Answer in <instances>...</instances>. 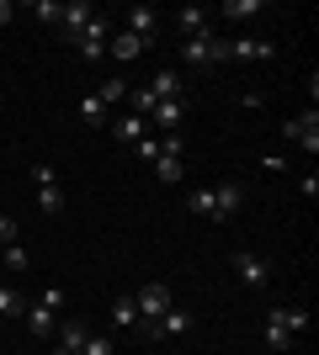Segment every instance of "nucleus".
<instances>
[{
    "mask_svg": "<svg viewBox=\"0 0 319 355\" xmlns=\"http://www.w3.org/2000/svg\"><path fill=\"white\" fill-rule=\"evenodd\" d=\"M309 329V313L304 308H272L266 313V345H272L277 355H288L293 350V340Z\"/></svg>",
    "mask_w": 319,
    "mask_h": 355,
    "instance_id": "nucleus-1",
    "label": "nucleus"
},
{
    "mask_svg": "<svg viewBox=\"0 0 319 355\" xmlns=\"http://www.w3.org/2000/svg\"><path fill=\"white\" fill-rule=\"evenodd\" d=\"M59 308H64V292H59V286H43V297L27 302L22 318H27V334H32V340H54V313H59Z\"/></svg>",
    "mask_w": 319,
    "mask_h": 355,
    "instance_id": "nucleus-2",
    "label": "nucleus"
},
{
    "mask_svg": "<svg viewBox=\"0 0 319 355\" xmlns=\"http://www.w3.org/2000/svg\"><path fill=\"white\" fill-rule=\"evenodd\" d=\"M181 59L186 64H197V69H202V64H218V59H224V37H218V32H197V37H186V43H181Z\"/></svg>",
    "mask_w": 319,
    "mask_h": 355,
    "instance_id": "nucleus-3",
    "label": "nucleus"
},
{
    "mask_svg": "<svg viewBox=\"0 0 319 355\" xmlns=\"http://www.w3.org/2000/svg\"><path fill=\"white\" fill-rule=\"evenodd\" d=\"M229 266H234V276H240V286H250V292H261V286L272 282V266H266V260H261L256 250H240V254H234V260H229Z\"/></svg>",
    "mask_w": 319,
    "mask_h": 355,
    "instance_id": "nucleus-4",
    "label": "nucleus"
},
{
    "mask_svg": "<svg viewBox=\"0 0 319 355\" xmlns=\"http://www.w3.org/2000/svg\"><path fill=\"white\" fill-rule=\"evenodd\" d=\"M133 308H138V324H149V318L170 313V286H165V282H149L144 292L133 297Z\"/></svg>",
    "mask_w": 319,
    "mask_h": 355,
    "instance_id": "nucleus-5",
    "label": "nucleus"
},
{
    "mask_svg": "<svg viewBox=\"0 0 319 355\" xmlns=\"http://www.w3.org/2000/svg\"><path fill=\"white\" fill-rule=\"evenodd\" d=\"M32 180H38V207L64 212V191H59V180H54V164H32Z\"/></svg>",
    "mask_w": 319,
    "mask_h": 355,
    "instance_id": "nucleus-6",
    "label": "nucleus"
},
{
    "mask_svg": "<svg viewBox=\"0 0 319 355\" xmlns=\"http://www.w3.org/2000/svg\"><path fill=\"white\" fill-rule=\"evenodd\" d=\"M213 223H224V218H234V212L245 207V186L240 180H224V186H213Z\"/></svg>",
    "mask_w": 319,
    "mask_h": 355,
    "instance_id": "nucleus-7",
    "label": "nucleus"
},
{
    "mask_svg": "<svg viewBox=\"0 0 319 355\" xmlns=\"http://www.w3.org/2000/svg\"><path fill=\"white\" fill-rule=\"evenodd\" d=\"M288 138H298V148H309V154H319V112L309 106L304 117H288V128H282Z\"/></svg>",
    "mask_w": 319,
    "mask_h": 355,
    "instance_id": "nucleus-8",
    "label": "nucleus"
},
{
    "mask_svg": "<svg viewBox=\"0 0 319 355\" xmlns=\"http://www.w3.org/2000/svg\"><path fill=\"white\" fill-rule=\"evenodd\" d=\"M186 329H192V313L170 308V313H160V318H149L144 334H149V340H170V334H186Z\"/></svg>",
    "mask_w": 319,
    "mask_h": 355,
    "instance_id": "nucleus-9",
    "label": "nucleus"
},
{
    "mask_svg": "<svg viewBox=\"0 0 319 355\" xmlns=\"http://www.w3.org/2000/svg\"><path fill=\"white\" fill-rule=\"evenodd\" d=\"M224 59H240V64L272 59V43L266 37H234V43H224Z\"/></svg>",
    "mask_w": 319,
    "mask_h": 355,
    "instance_id": "nucleus-10",
    "label": "nucleus"
},
{
    "mask_svg": "<svg viewBox=\"0 0 319 355\" xmlns=\"http://www.w3.org/2000/svg\"><path fill=\"white\" fill-rule=\"evenodd\" d=\"M91 21H96V11L85 6V0H69V6H64V16H59V27H64V37H69V43H75Z\"/></svg>",
    "mask_w": 319,
    "mask_h": 355,
    "instance_id": "nucleus-11",
    "label": "nucleus"
},
{
    "mask_svg": "<svg viewBox=\"0 0 319 355\" xmlns=\"http://www.w3.org/2000/svg\"><path fill=\"white\" fill-rule=\"evenodd\" d=\"M75 48L85 53V59H106V21H101V16H96L91 27H85V32L75 37Z\"/></svg>",
    "mask_w": 319,
    "mask_h": 355,
    "instance_id": "nucleus-12",
    "label": "nucleus"
},
{
    "mask_svg": "<svg viewBox=\"0 0 319 355\" xmlns=\"http://www.w3.org/2000/svg\"><path fill=\"white\" fill-rule=\"evenodd\" d=\"M144 90H149L154 101H181V74L176 69H154V80Z\"/></svg>",
    "mask_w": 319,
    "mask_h": 355,
    "instance_id": "nucleus-13",
    "label": "nucleus"
},
{
    "mask_svg": "<svg viewBox=\"0 0 319 355\" xmlns=\"http://www.w3.org/2000/svg\"><path fill=\"white\" fill-rule=\"evenodd\" d=\"M181 117H186V101H154V112L144 122H154V128H165V133H170V128H181Z\"/></svg>",
    "mask_w": 319,
    "mask_h": 355,
    "instance_id": "nucleus-14",
    "label": "nucleus"
},
{
    "mask_svg": "<svg viewBox=\"0 0 319 355\" xmlns=\"http://www.w3.org/2000/svg\"><path fill=\"white\" fill-rule=\"evenodd\" d=\"M128 32H133L138 43H149V37H154V11H149V6H133V11H128Z\"/></svg>",
    "mask_w": 319,
    "mask_h": 355,
    "instance_id": "nucleus-15",
    "label": "nucleus"
},
{
    "mask_svg": "<svg viewBox=\"0 0 319 355\" xmlns=\"http://www.w3.org/2000/svg\"><path fill=\"white\" fill-rule=\"evenodd\" d=\"M144 48H149V43H138L133 32H122V37H106V53H112V59H138Z\"/></svg>",
    "mask_w": 319,
    "mask_h": 355,
    "instance_id": "nucleus-16",
    "label": "nucleus"
},
{
    "mask_svg": "<svg viewBox=\"0 0 319 355\" xmlns=\"http://www.w3.org/2000/svg\"><path fill=\"white\" fill-rule=\"evenodd\" d=\"M85 334H91V329L80 324V318H69V324L59 329V350H69V355H80V345H85Z\"/></svg>",
    "mask_w": 319,
    "mask_h": 355,
    "instance_id": "nucleus-17",
    "label": "nucleus"
},
{
    "mask_svg": "<svg viewBox=\"0 0 319 355\" xmlns=\"http://www.w3.org/2000/svg\"><path fill=\"white\" fill-rule=\"evenodd\" d=\"M22 313H27V297L16 286H0V318H22Z\"/></svg>",
    "mask_w": 319,
    "mask_h": 355,
    "instance_id": "nucleus-18",
    "label": "nucleus"
},
{
    "mask_svg": "<svg viewBox=\"0 0 319 355\" xmlns=\"http://www.w3.org/2000/svg\"><path fill=\"white\" fill-rule=\"evenodd\" d=\"M218 16H229V21H250V16H261V0H224V11Z\"/></svg>",
    "mask_w": 319,
    "mask_h": 355,
    "instance_id": "nucleus-19",
    "label": "nucleus"
},
{
    "mask_svg": "<svg viewBox=\"0 0 319 355\" xmlns=\"http://www.w3.org/2000/svg\"><path fill=\"white\" fill-rule=\"evenodd\" d=\"M117 138H128V144H144V138H149V122H144V117H122V122H117Z\"/></svg>",
    "mask_w": 319,
    "mask_h": 355,
    "instance_id": "nucleus-20",
    "label": "nucleus"
},
{
    "mask_svg": "<svg viewBox=\"0 0 319 355\" xmlns=\"http://www.w3.org/2000/svg\"><path fill=\"white\" fill-rule=\"evenodd\" d=\"M181 32H186V37L208 32V11H202V6H186V11H181Z\"/></svg>",
    "mask_w": 319,
    "mask_h": 355,
    "instance_id": "nucleus-21",
    "label": "nucleus"
},
{
    "mask_svg": "<svg viewBox=\"0 0 319 355\" xmlns=\"http://www.w3.org/2000/svg\"><path fill=\"white\" fill-rule=\"evenodd\" d=\"M80 122H85V128H101V122H106V101L85 96V101H80Z\"/></svg>",
    "mask_w": 319,
    "mask_h": 355,
    "instance_id": "nucleus-22",
    "label": "nucleus"
},
{
    "mask_svg": "<svg viewBox=\"0 0 319 355\" xmlns=\"http://www.w3.org/2000/svg\"><path fill=\"white\" fill-rule=\"evenodd\" d=\"M80 355H117V350H112V334H85Z\"/></svg>",
    "mask_w": 319,
    "mask_h": 355,
    "instance_id": "nucleus-23",
    "label": "nucleus"
},
{
    "mask_svg": "<svg viewBox=\"0 0 319 355\" xmlns=\"http://www.w3.org/2000/svg\"><path fill=\"white\" fill-rule=\"evenodd\" d=\"M112 324H138V308H133V297H117V302H112Z\"/></svg>",
    "mask_w": 319,
    "mask_h": 355,
    "instance_id": "nucleus-24",
    "label": "nucleus"
},
{
    "mask_svg": "<svg viewBox=\"0 0 319 355\" xmlns=\"http://www.w3.org/2000/svg\"><path fill=\"white\" fill-rule=\"evenodd\" d=\"M154 175H160V180H181V159L160 154V159H154Z\"/></svg>",
    "mask_w": 319,
    "mask_h": 355,
    "instance_id": "nucleus-25",
    "label": "nucleus"
},
{
    "mask_svg": "<svg viewBox=\"0 0 319 355\" xmlns=\"http://www.w3.org/2000/svg\"><path fill=\"white\" fill-rule=\"evenodd\" d=\"M186 207L197 212V218H208V223H213V196H208V191H192V196H186Z\"/></svg>",
    "mask_w": 319,
    "mask_h": 355,
    "instance_id": "nucleus-26",
    "label": "nucleus"
},
{
    "mask_svg": "<svg viewBox=\"0 0 319 355\" xmlns=\"http://www.w3.org/2000/svg\"><path fill=\"white\" fill-rule=\"evenodd\" d=\"M32 16H38V21H59L64 6H59V0H38V6H32Z\"/></svg>",
    "mask_w": 319,
    "mask_h": 355,
    "instance_id": "nucleus-27",
    "label": "nucleus"
},
{
    "mask_svg": "<svg viewBox=\"0 0 319 355\" xmlns=\"http://www.w3.org/2000/svg\"><path fill=\"white\" fill-rule=\"evenodd\" d=\"M128 96V80H106L101 90H96V101H122Z\"/></svg>",
    "mask_w": 319,
    "mask_h": 355,
    "instance_id": "nucleus-28",
    "label": "nucleus"
},
{
    "mask_svg": "<svg viewBox=\"0 0 319 355\" xmlns=\"http://www.w3.org/2000/svg\"><path fill=\"white\" fill-rule=\"evenodd\" d=\"M6 270H27V250L22 244H6Z\"/></svg>",
    "mask_w": 319,
    "mask_h": 355,
    "instance_id": "nucleus-29",
    "label": "nucleus"
},
{
    "mask_svg": "<svg viewBox=\"0 0 319 355\" xmlns=\"http://www.w3.org/2000/svg\"><path fill=\"white\" fill-rule=\"evenodd\" d=\"M160 144V154H170V159H181V133H165V138H154Z\"/></svg>",
    "mask_w": 319,
    "mask_h": 355,
    "instance_id": "nucleus-30",
    "label": "nucleus"
},
{
    "mask_svg": "<svg viewBox=\"0 0 319 355\" xmlns=\"http://www.w3.org/2000/svg\"><path fill=\"white\" fill-rule=\"evenodd\" d=\"M6 244H16V223L0 212V250H6Z\"/></svg>",
    "mask_w": 319,
    "mask_h": 355,
    "instance_id": "nucleus-31",
    "label": "nucleus"
},
{
    "mask_svg": "<svg viewBox=\"0 0 319 355\" xmlns=\"http://www.w3.org/2000/svg\"><path fill=\"white\" fill-rule=\"evenodd\" d=\"M298 191H304V196H309V202H314V196H319V175H314V170H309V175H304V180H298Z\"/></svg>",
    "mask_w": 319,
    "mask_h": 355,
    "instance_id": "nucleus-32",
    "label": "nucleus"
},
{
    "mask_svg": "<svg viewBox=\"0 0 319 355\" xmlns=\"http://www.w3.org/2000/svg\"><path fill=\"white\" fill-rule=\"evenodd\" d=\"M138 148V159H160V144H154V138H144V144H133Z\"/></svg>",
    "mask_w": 319,
    "mask_h": 355,
    "instance_id": "nucleus-33",
    "label": "nucleus"
},
{
    "mask_svg": "<svg viewBox=\"0 0 319 355\" xmlns=\"http://www.w3.org/2000/svg\"><path fill=\"white\" fill-rule=\"evenodd\" d=\"M6 21H11V6H6V0H0V27H6Z\"/></svg>",
    "mask_w": 319,
    "mask_h": 355,
    "instance_id": "nucleus-34",
    "label": "nucleus"
},
{
    "mask_svg": "<svg viewBox=\"0 0 319 355\" xmlns=\"http://www.w3.org/2000/svg\"><path fill=\"white\" fill-rule=\"evenodd\" d=\"M54 355H69V350H59V345H54Z\"/></svg>",
    "mask_w": 319,
    "mask_h": 355,
    "instance_id": "nucleus-35",
    "label": "nucleus"
}]
</instances>
